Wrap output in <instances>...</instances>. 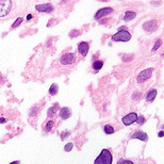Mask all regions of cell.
<instances>
[{
  "label": "cell",
  "mask_w": 164,
  "mask_h": 164,
  "mask_svg": "<svg viewBox=\"0 0 164 164\" xmlns=\"http://www.w3.org/2000/svg\"><path fill=\"white\" fill-rule=\"evenodd\" d=\"M76 61V54L74 52H68V53H65L61 57L60 62L62 65H70Z\"/></svg>",
  "instance_id": "277c9868"
},
{
  "label": "cell",
  "mask_w": 164,
  "mask_h": 164,
  "mask_svg": "<svg viewBox=\"0 0 164 164\" xmlns=\"http://www.w3.org/2000/svg\"><path fill=\"white\" fill-rule=\"evenodd\" d=\"M157 96V90H151V91H149L147 95H146V100L147 101H152Z\"/></svg>",
  "instance_id": "9a60e30c"
},
{
  "label": "cell",
  "mask_w": 164,
  "mask_h": 164,
  "mask_svg": "<svg viewBox=\"0 0 164 164\" xmlns=\"http://www.w3.org/2000/svg\"><path fill=\"white\" fill-rule=\"evenodd\" d=\"M163 57H164V52H163Z\"/></svg>",
  "instance_id": "836d02e7"
},
{
  "label": "cell",
  "mask_w": 164,
  "mask_h": 164,
  "mask_svg": "<svg viewBox=\"0 0 164 164\" xmlns=\"http://www.w3.org/2000/svg\"><path fill=\"white\" fill-rule=\"evenodd\" d=\"M137 114L134 113V112H131L129 114H127L126 116H124L122 118V122L125 126H129V125H132L133 123H135L137 121Z\"/></svg>",
  "instance_id": "8992f818"
},
{
  "label": "cell",
  "mask_w": 164,
  "mask_h": 164,
  "mask_svg": "<svg viewBox=\"0 0 164 164\" xmlns=\"http://www.w3.org/2000/svg\"><path fill=\"white\" fill-rule=\"evenodd\" d=\"M53 122L52 121H48L47 123L45 124V126H44V129H45V131H50L52 128H53Z\"/></svg>",
  "instance_id": "d6986e66"
},
{
  "label": "cell",
  "mask_w": 164,
  "mask_h": 164,
  "mask_svg": "<svg viewBox=\"0 0 164 164\" xmlns=\"http://www.w3.org/2000/svg\"><path fill=\"white\" fill-rule=\"evenodd\" d=\"M130 40H131L130 32H128L127 30H125V29L119 30L117 33H115L112 36V41H114V42H128Z\"/></svg>",
  "instance_id": "7a4b0ae2"
},
{
  "label": "cell",
  "mask_w": 164,
  "mask_h": 164,
  "mask_svg": "<svg viewBox=\"0 0 164 164\" xmlns=\"http://www.w3.org/2000/svg\"><path fill=\"white\" fill-rule=\"evenodd\" d=\"M161 45H162V41H161V40H158V41L156 42L155 46H154V48H152V51H154V52H155V51H157V50H158V48L160 47Z\"/></svg>",
  "instance_id": "7402d4cb"
},
{
  "label": "cell",
  "mask_w": 164,
  "mask_h": 164,
  "mask_svg": "<svg viewBox=\"0 0 164 164\" xmlns=\"http://www.w3.org/2000/svg\"><path fill=\"white\" fill-rule=\"evenodd\" d=\"M103 66V61L101 60H96L94 63H93V68L95 70H100Z\"/></svg>",
  "instance_id": "2e32d148"
},
{
  "label": "cell",
  "mask_w": 164,
  "mask_h": 164,
  "mask_svg": "<svg viewBox=\"0 0 164 164\" xmlns=\"http://www.w3.org/2000/svg\"><path fill=\"white\" fill-rule=\"evenodd\" d=\"M12 1L11 0H6V1H0V17H4L10 13L12 9Z\"/></svg>",
  "instance_id": "3957f363"
},
{
  "label": "cell",
  "mask_w": 164,
  "mask_h": 164,
  "mask_svg": "<svg viewBox=\"0 0 164 164\" xmlns=\"http://www.w3.org/2000/svg\"><path fill=\"white\" fill-rule=\"evenodd\" d=\"M10 164H20V162L19 161H14V162H11Z\"/></svg>",
  "instance_id": "1f68e13d"
},
{
  "label": "cell",
  "mask_w": 164,
  "mask_h": 164,
  "mask_svg": "<svg viewBox=\"0 0 164 164\" xmlns=\"http://www.w3.org/2000/svg\"><path fill=\"white\" fill-rule=\"evenodd\" d=\"M5 122H6L5 118H1V117H0V124H3V123H5Z\"/></svg>",
  "instance_id": "4dcf8cb0"
},
{
  "label": "cell",
  "mask_w": 164,
  "mask_h": 164,
  "mask_svg": "<svg viewBox=\"0 0 164 164\" xmlns=\"http://www.w3.org/2000/svg\"><path fill=\"white\" fill-rule=\"evenodd\" d=\"M35 9L38 12H42V13H51L53 11V5L51 3H43V4H37L35 5Z\"/></svg>",
  "instance_id": "52a82bcc"
},
{
  "label": "cell",
  "mask_w": 164,
  "mask_h": 164,
  "mask_svg": "<svg viewBox=\"0 0 164 164\" xmlns=\"http://www.w3.org/2000/svg\"><path fill=\"white\" fill-rule=\"evenodd\" d=\"M154 73V68H147V69H144L142 70V73H140V75L137 76V82L142 83V82H145L146 80H148L150 77H151Z\"/></svg>",
  "instance_id": "5b68a950"
},
{
  "label": "cell",
  "mask_w": 164,
  "mask_h": 164,
  "mask_svg": "<svg viewBox=\"0 0 164 164\" xmlns=\"http://www.w3.org/2000/svg\"><path fill=\"white\" fill-rule=\"evenodd\" d=\"M23 20H24V18H23V17H18V18L16 19V20L14 21V24L12 25V27H11V28H12V29H15V28H17L18 26L23 23Z\"/></svg>",
  "instance_id": "ffe728a7"
},
{
  "label": "cell",
  "mask_w": 164,
  "mask_h": 164,
  "mask_svg": "<svg viewBox=\"0 0 164 164\" xmlns=\"http://www.w3.org/2000/svg\"><path fill=\"white\" fill-rule=\"evenodd\" d=\"M32 18H33V15H32V14H28L27 15V20H31Z\"/></svg>",
  "instance_id": "f1b7e54d"
},
{
  "label": "cell",
  "mask_w": 164,
  "mask_h": 164,
  "mask_svg": "<svg viewBox=\"0 0 164 164\" xmlns=\"http://www.w3.org/2000/svg\"><path fill=\"white\" fill-rule=\"evenodd\" d=\"M140 95H141V93H135V94L132 95V98H134V99H139V98H140Z\"/></svg>",
  "instance_id": "484cf974"
},
{
  "label": "cell",
  "mask_w": 164,
  "mask_h": 164,
  "mask_svg": "<svg viewBox=\"0 0 164 164\" xmlns=\"http://www.w3.org/2000/svg\"><path fill=\"white\" fill-rule=\"evenodd\" d=\"M162 128H163V129H164V125H163V126H162Z\"/></svg>",
  "instance_id": "d6a6232c"
},
{
  "label": "cell",
  "mask_w": 164,
  "mask_h": 164,
  "mask_svg": "<svg viewBox=\"0 0 164 164\" xmlns=\"http://www.w3.org/2000/svg\"><path fill=\"white\" fill-rule=\"evenodd\" d=\"M132 58H133V56H129V57H128V56H124V57H123V61H124V62H129Z\"/></svg>",
  "instance_id": "d4e9b609"
},
{
  "label": "cell",
  "mask_w": 164,
  "mask_h": 164,
  "mask_svg": "<svg viewBox=\"0 0 164 164\" xmlns=\"http://www.w3.org/2000/svg\"><path fill=\"white\" fill-rule=\"evenodd\" d=\"M73 35H79V32L78 31H73L70 33V37H73Z\"/></svg>",
  "instance_id": "83f0119b"
},
{
  "label": "cell",
  "mask_w": 164,
  "mask_h": 164,
  "mask_svg": "<svg viewBox=\"0 0 164 164\" xmlns=\"http://www.w3.org/2000/svg\"><path fill=\"white\" fill-rule=\"evenodd\" d=\"M73 147H74V144H73V143H67L66 145H65L64 150H65L66 152H69V151H71V149H73Z\"/></svg>",
  "instance_id": "44dd1931"
},
{
  "label": "cell",
  "mask_w": 164,
  "mask_h": 164,
  "mask_svg": "<svg viewBox=\"0 0 164 164\" xmlns=\"http://www.w3.org/2000/svg\"><path fill=\"white\" fill-rule=\"evenodd\" d=\"M131 139L140 140V141H143V142H147L148 135L145 132H142V131H136V132H134L132 135H131Z\"/></svg>",
  "instance_id": "8fae6325"
},
{
  "label": "cell",
  "mask_w": 164,
  "mask_h": 164,
  "mask_svg": "<svg viewBox=\"0 0 164 164\" xmlns=\"http://www.w3.org/2000/svg\"><path fill=\"white\" fill-rule=\"evenodd\" d=\"M67 135H69V132H66V133H65V132H63V133L61 134V137H62V140H64V139H65V137H66Z\"/></svg>",
  "instance_id": "4316f807"
},
{
  "label": "cell",
  "mask_w": 164,
  "mask_h": 164,
  "mask_svg": "<svg viewBox=\"0 0 164 164\" xmlns=\"http://www.w3.org/2000/svg\"><path fill=\"white\" fill-rule=\"evenodd\" d=\"M59 114H60L61 119H63V121L68 119L69 117L71 116V112H70V110L68 108H62V109H60V112H59Z\"/></svg>",
  "instance_id": "7c38bea8"
},
{
  "label": "cell",
  "mask_w": 164,
  "mask_h": 164,
  "mask_svg": "<svg viewBox=\"0 0 164 164\" xmlns=\"http://www.w3.org/2000/svg\"><path fill=\"white\" fill-rule=\"evenodd\" d=\"M58 85L56 84V83H53L50 86V89H49V94L51 95V96H54V95H57V93H58Z\"/></svg>",
  "instance_id": "e0dca14e"
},
{
  "label": "cell",
  "mask_w": 164,
  "mask_h": 164,
  "mask_svg": "<svg viewBox=\"0 0 164 164\" xmlns=\"http://www.w3.org/2000/svg\"><path fill=\"white\" fill-rule=\"evenodd\" d=\"M158 136L159 137H163L164 136V131H160V132L158 133Z\"/></svg>",
  "instance_id": "f546056e"
},
{
  "label": "cell",
  "mask_w": 164,
  "mask_h": 164,
  "mask_svg": "<svg viewBox=\"0 0 164 164\" xmlns=\"http://www.w3.org/2000/svg\"><path fill=\"white\" fill-rule=\"evenodd\" d=\"M58 109H59V106H58V103H56L53 107L49 108V109H48V111H47V115H48V117H53V116L56 115V113H57Z\"/></svg>",
  "instance_id": "5bb4252c"
},
{
  "label": "cell",
  "mask_w": 164,
  "mask_h": 164,
  "mask_svg": "<svg viewBox=\"0 0 164 164\" xmlns=\"http://www.w3.org/2000/svg\"><path fill=\"white\" fill-rule=\"evenodd\" d=\"M89 49H90V45L86 42H81V43H79V45H78V51H79V53L82 57H86Z\"/></svg>",
  "instance_id": "30bf717a"
},
{
  "label": "cell",
  "mask_w": 164,
  "mask_h": 164,
  "mask_svg": "<svg viewBox=\"0 0 164 164\" xmlns=\"http://www.w3.org/2000/svg\"><path fill=\"white\" fill-rule=\"evenodd\" d=\"M112 12H113V9H112V8H103V9H100L99 11H97V13L95 14V19H96V20H99L100 18H102L103 16H106V15L111 14Z\"/></svg>",
  "instance_id": "9c48e42d"
},
{
  "label": "cell",
  "mask_w": 164,
  "mask_h": 164,
  "mask_svg": "<svg viewBox=\"0 0 164 164\" xmlns=\"http://www.w3.org/2000/svg\"><path fill=\"white\" fill-rule=\"evenodd\" d=\"M117 164H133V162L130 160H121Z\"/></svg>",
  "instance_id": "cb8c5ba5"
},
{
  "label": "cell",
  "mask_w": 164,
  "mask_h": 164,
  "mask_svg": "<svg viewBox=\"0 0 164 164\" xmlns=\"http://www.w3.org/2000/svg\"><path fill=\"white\" fill-rule=\"evenodd\" d=\"M136 123L139 124V125H143L144 123H145V117H144V116H140V117H137Z\"/></svg>",
  "instance_id": "603a6c76"
},
{
  "label": "cell",
  "mask_w": 164,
  "mask_h": 164,
  "mask_svg": "<svg viewBox=\"0 0 164 164\" xmlns=\"http://www.w3.org/2000/svg\"><path fill=\"white\" fill-rule=\"evenodd\" d=\"M158 28V23L156 20H148L143 24V29L147 32H154Z\"/></svg>",
  "instance_id": "ba28073f"
},
{
  "label": "cell",
  "mask_w": 164,
  "mask_h": 164,
  "mask_svg": "<svg viewBox=\"0 0 164 164\" xmlns=\"http://www.w3.org/2000/svg\"><path fill=\"white\" fill-rule=\"evenodd\" d=\"M112 161H113V158L110 150L102 149L100 155L96 158L94 164H112Z\"/></svg>",
  "instance_id": "6da1fadb"
},
{
  "label": "cell",
  "mask_w": 164,
  "mask_h": 164,
  "mask_svg": "<svg viewBox=\"0 0 164 164\" xmlns=\"http://www.w3.org/2000/svg\"><path fill=\"white\" fill-rule=\"evenodd\" d=\"M136 16V13L133 12V11H127L126 13H125V15H124V20L125 21H130V20H132V19Z\"/></svg>",
  "instance_id": "4fadbf2b"
},
{
  "label": "cell",
  "mask_w": 164,
  "mask_h": 164,
  "mask_svg": "<svg viewBox=\"0 0 164 164\" xmlns=\"http://www.w3.org/2000/svg\"><path fill=\"white\" fill-rule=\"evenodd\" d=\"M103 130H104V132H106L107 134H112V133L115 132L114 128H113L112 126H110V125H106V126H104V128H103Z\"/></svg>",
  "instance_id": "ac0fdd59"
}]
</instances>
